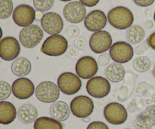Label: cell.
<instances>
[{"instance_id": "obj_42", "label": "cell", "mask_w": 155, "mask_h": 129, "mask_svg": "<svg viewBox=\"0 0 155 129\" xmlns=\"http://www.w3.org/2000/svg\"><path fill=\"white\" fill-rule=\"evenodd\" d=\"M83 121H84V122H89V121H90V119H89V117L84 118V119H83Z\"/></svg>"}, {"instance_id": "obj_31", "label": "cell", "mask_w": 155, "mask_h": 129, "mask_svg": "<svg viewBox=\"0 0 155 129\" xmlns=\"http://www.w3.org/2000/svg\"><path fill=\"white\" fill-rule=\"evenodd\" d=\"M142 108H143V101H142V98H136L128 104L127 110L130 113H133L135 112L142 110Z\"/></svg>"}, {"instance_id": "obj_23", "label": "cell", "mask_w": 155, "mask_h": 129, "mask_svg": "<svg viewBox=\"0 0 155 129\" xmlns=\"http://www.w3.org/2000/svg\"><path fill=\"white\" fill-rule=\"evenodd\" d=\"M38 111L32 104H24L21 106L18 111V117L22 122L30 124L35 122L37 119Z\"/></svg>"}, {"instance_id": "obj_5", "label": "cell", "mask_w": 155, "mask_h": 129, "mask_svg": "<svg viewBox=\"0 0 155 129\" xmlns=\"http://www.w3.org/2000/svg\"><path fill=\"white\" fill-rule=\"evenodd\" d=\"M104 116L106 121L111 125H120L127 120L128 111L120 103L111 102L104 107Z\"/></svg>"}, {"instance_id": "obj_15", "label": "cell", "mask_w": 155, "mask_h": 129, "mask_svg": "<svg viewBox=\"0 0 155 129\" xmlns=\"http://www.w3.org/2000/svg\"><path fill=\"white\" fill-rule=\"evenodd\" d=\"M41 26L44 31L50 35H58L62 31L64 22L61 17L55 12H48L42 16Z\"/></svg>"}, {"instance_id": "obj_44", "label": "cell", "mask_w": 155, "mask_h": 129, "mask_svg": "<svg viewBox=\"0 0 155 129\" xmlns=\"http://www.w3.org/2000/svg\"><path fill=\"white\" fill-rule=\"evenodd\" d=\"M2 34H3V33H2V30L1 27H0V40H1L2 37Z\"/></svg>"}, {"instance_id": "obj_36", "label": "cell", "mask_w": 155, "mask_h": 129, "mask_svg": "<svg viewBox=\"0 0 155 129\" xmlns=\"http://www.w3.org/2000/svg\"><path fill=\"white\" fill-rule=\"evenodd\" d=\"M155 0H133L135 4L140 7H148L154 2Z\"/></svg>"}, {"instance_id": "obj_26", "label": "cell", "mask_w": 155, "mask_h": 129, "mask_svg": "<svg viewBox=\"0 0 155 129\" xmlns=\"http://www.w3.org/2000/svg\"><path fill=\"white\" fill-rule=\"evenodd\" d=\"M133 68L135 70L140 73L147 72L150 69L151 62L148 57L145 56H139L136 57L133 61Z\"/></svg>"}, {"instance_id": "obj_43", "label": "cell", "mask_w": 155, "mask_h": 129, "mask_svg": "<svg viewBox=\"0 0 155 129\" xmlns=\"http://www.w3.org/2000/svg\"><path fill=\"white\" fill-rule=\"evenodd\" d=\"M152 74H153V76H154V79H155V64H154V66H153V69H152Z\"/></svg>"}, {"instance_id": "obj_32", "label": "cell", "mask_w": 155, "mask_h": 129, "mask_svg": "<svg viewBox=\"0 0 155 129\" xmlns=\"http://www.w3.org/2000/svg\"><path fill=\"white\" fill-rule=\"evenodd\" d=\"M110 54H108L107 53H102L101 54H100L98 57V60H97V63L98 64H99L100 66H104L108 64V63L110 60Z\"/></svg>"}, {"instance_id": "obj_16", "label": "cell", "mask_w": 155, "mask_h": 129, "mask_svg": "<svg viewBox=\"0 0 155 129\" xmlns=\"http://www.w3.org/2000/svg\"><path fill=\"white\" fill-rule=\"evenodd\" d=\"M12 89L14 96L21 100L28 99L33 96L35 92L33 83L25 77L17 79L12 84Z\"/></svg>"}, {"instance_id": "obj_29", "label": "cell", "mask_w": 155, "mask_h": 129, "mask_svg": "<svg viewBox=\"0 0 155 129\" xmlns=\"http://www.w3.org/2000/svg\"><path fill=\"white\" fill-rule=\"evenodd\" d=\"M54 0H33L35 8L39 12H45L51 8Z\"/></svg>"}, {"instance_id": "obj_1", "label": "cell", "mask_w": 155, "mask_h": 129, "mask_svg": "<svg viewBox=\"0 0 155 129\" xmlns=\"http://www.w3.org/2000/svg\"><path fill=\"white\" fill-rule=\"evenodd\" d=\"M107 18L109 24L118 30L130 28L134 22L133 12L124 6H117L109 11Z\"/></svg>"}, {"instance_id": "obj_8", "label": "cell", "mask_w": 155, "mask_h": 129, "mask_svg": "<svg viewBox=\"0 0 155 129\" xmlns=\"http://www.w3.org/2000/svg\"><path fill=\"white\" fill-rule=\"evenodd\" d=\"M109 54L112 60L116 63H126L131 60L134 55V49L128 42L120 41L111 45Z\"/></svg>"}, {"instance_id": "obj_25", "label": "cell", "mask_w": 155, "mask_h": 129, "mask_svg": "<svg viewBox=\"0 0 155 129\" xmlns=\"http://www.w3.org/2000/svg\"><path fill=\"white\" fill-rule=\"evenodd\" d=\"M33 128L34 129H63V125L53 118L42 116L35 121Z\"/></svg>"}, {"instance_id": "obj_40", "label": "cell", "mask_w": 155, "mask_h": 129, "mask_svg": "<svg viewBox=\"0 0 155 129\" xmlns=\"http://www.w3.org/2000/svg\"><path fill=\"white\" fill-rule=\"evenodd\" d=\"M153 26H154V24H153V22L151 21H150V20H148V21H146L145 23V27L146 29H148V30H150V29H151L153 27Z\"/></svg>"}, {"instance_id": "obj_39", "label": "cell", "mask_w": 155, "mask_h": 129, "mask_svg": "<svg viewBox=\"0 0 155 129\" xmlns=\"http://www.w3.org/2000/svg\"><path fill=\"white\" fill-rule=\"evenodd\" d=\"M75 44L80 49H85L86 48V41L83 38H80L75 41Z\"/></svg>"}, {"instance_id": "obj_28", "label": "cell", "mask_w": 155, "mask_h": 129, "mask_svg": "<svg viewBox=\"0 0 155 129\" xmlns=\"http://www.w3.org/2000/svg\"><path fill=\"white\" fill-rule=\"evenodd\" d=\"M133 88H134V80L133 78L130 81V85H127V86L124 85L120 89L117 95L118 101H120V102H124V101H127V98L131 95Z\"/></svg>"}, {"instance_id": "obj_33", "label": "cell", "mask_w": 155, "mask_h": 129, "mask_svg": "<svg viewBox=\"0 0 155 129\" xmlns=\"http://www.w3.org/2000/svg\"><path fill=\"white\" fill-rule=\"evenodd\" d=\"M65 33L69 38H74L78 36V35L80 34V30L77 27L72 25L67 28Z\"/></svg>"}, {"instance_id": "obj_3", "label": "cell", "mask_w": 155, "mask_h": 129, "mask_svg": "<svg viewBox=\"0 0 155 129\" xmlns=\"http://www.w3.org/2000/svg\"><path fill=\"white\" fill-rule=\"evenodd\" d=\"M58 87L59 90L67 95H73L80 92L82 82L80 77L71 72H65L58 78Z\"/></svg>"}, {"instance_id": "obj_13", "label": "cell", "mask_w": 155, "mask_h": 129, "mask_svg": "<svg viewBox=\"0 0 155 129\" xmlns=\"http://www.w3.org/2000/svg\"><path fill=\"white\" fill-rule=\"evenodd\" d=\"M13 21L19 27H26L31 25L36 18L34 8L29 5L22 4L17 6L12 15Z\"/></svg>"}, {"instance_id": "obj_10", "label": "cell", "mask_w": 155, "mask_h": 129, "mask_svg": "<svg viewBox=\"0 0 155 129\" xmlns=\"http://www.w3.org/2000/svg\"><path fill=\"white\" fill-rule=\"evenodd\" d=\"M75 70L80 79H90L98 73V65L95 58L91 56H84L77 60Z\"/></svg>"}, {"instance_id": "obj_18", "label": "cell", "mask_w": 155, "mask_h": 129, "mask_svg": "<svg viewBox=\"0 0 155 129\" xmlns=\"http://www.w3.org/2000/svg\"><path fill=\"white\" fill-rule=\"evenodd\" d=\"M136 129H151L155 126V104L147 107L135 120Z\"/></svg>"}, {"instance_id": "obj_2", "label": "cell", "mask_w": 155, "mask_h": 129, "mask_svg": "<svg viewBox=\"0 0 155 129\" xmlns=\"http://www.w3.org/2000/svg\"><path fill=\"white\" fill-rule=\"evenodd\" d=\"M68 48V42L61 35H52L44 41L41 52L51 57H58L64 54Z\"/></svg>"}, {"instance_id": "obj_24", "label": "cell", "mask_w": 155, "mask_h": 129, "mask_svg": "<svg viewBox=\"0 0 155 129\" xmlns=\"http://www.w3.org/2000/svg\"><path fill=\"white\" fill-rule=\"evenodd\" d=\"M145 36V30L141 26L132 25L127 32V41L130 44L133 45H137L143 41Z\"/></svg>"}, {"instance_id": "obj_12", "label": "cell", "mask_w": 155, "mask_h": 129, "mask_svg": "<svg viewBox=\"0 0 155 129\" xmlns=\"http://www.w3.org/2000/svg\"><path fill=\"white\" fill-rule=\"evenodd\" d=\"M112 45V37L104 30L94 33L89 39V47L95 54L105 53Z\"/></svg>"}, {"instance_id": "obj_6", "label": "cell", "mask_w": 155, "mask_h": 129, "mask_svg": "<svg viewBox=\"0 0 155 129\" xmlns=\"http://www.w3.org/2000/svg\"><path fill=\"white\" fill-rule=\"evenodd\" d=\"M35 95L41 102L45 104L54 103L60 96V90L57 85L52 82L44 81L36 86Z\"/></svg>"}, {"instance_id": "obj_46", "label": "cell", "mask_w": 155, "mask_h": 129, "mask_svg": "<svg viewBox=\"0 0 155 129\" xmlns=\"http://www.w3.org/2000/svg\"><path fill=\"white\" fill-rule=\"evenodd\" d=\"M154 21H155V12H154Z\"/></svg>"}, {"instance_id": "obj_11", "label": "cell", "mask_w": 155, "mask_h": 129, "mask_svg": "<svg viewBox=\"0 0 155 129\" xmlns=\"http://www.w3.org/2000/svg\"><path fill=\"white\" fill-rule=\"evenodd\" d=\"M21 52V46L18 39L7 36L0 40V57L5 61L15 60Z\"/></svg>"}, {"instance_id": "obj_35", "label": "cell", "mask_w": 155, "mask_h": 129, "mask_svg": "<svg viewBox=\"0 0 155 129\" xmlns=\"http://www.w3.org/2000/svg\"><path fill=\"white\" fill-rule=\"evenodd\" d=\"M86 129H109L108 126L105 123L99 121L96 122H92L88 125Z\"/></svg>"}, {"instance_id": "obj_20", "label": "cell", "mask_w": 155, "mask_h": 129, "mask_svg": "<svg viewBox=\"0 0 155 129\" xmlns=\"http://www.w3.org/2000/svg\"><path fill=\"white\" fill-rule=\"evenodd\" d=\"M125 69L121 63H110L107 66L104 71L106 79L109 82L117 83L122 81L125 76Z\"/></svg>"}, {"instance_id": "obj_22", "label": "cell", "mask_w": 155, "mask_h": 129, "mask_svg": "<svg viewBox=\"0 0 155 129\" xmlns=\"http://www.w3.org/2000/svg\"><path fill=\"white\" fill-rule=\"evenodd\" d=\"M31 63L27 58L24 57H18L12 63L11 69L12 73L16 76L24 77L31 71Z\"/></svg>"}, {"instance_id": "obj_27", "label": "cell", "mask_w": 155, "mask_h": 129, "mask_svg": "<svg viewBox=\"0 0 155 129\" xmlns=\"http://www.w3.org/2000/svg\"><path fill=\"white\" fill-rule=\"evenodd\" d=\"M13 12V2L12 0H0V18L6 19Z\"/></svg>"}, {"instance_id": "obj_41", "label": "cell", "mask_w": 155, "mask_h": 129, "mask_svg": "<svg viewBox=\"0 0 155 129\" xmlns=\"http://www.w3.org/2000/svg\"><path fill=\"white\" fill-rule=\"evenodd\" d=\"M42 14H41V12H38V13H36V18L37 20H39L41 18L42 19Z\"/></svg>"}, {"instance_id": "obj_45", "label": "cell", "mask_w": 155, "mask_h": 129, "mask_svg": "<svg viewBox=\"0 0 155 129\" xmlns=\"http://www.w3.org/2000/svg\"><path fill=\"white\" fill-rule=\"evenodd\" d=\"M60 1H61V2H70V1H71V0H60Z\"/></svg>"}, {"instance_id": "obj_9", "label": "cell", "mask_w": 155, "mask_h": 129, "mask_svg": "<svg viewBox=\"0 0 155 129\" xmlns=\"http://www.w3.org/2000/svg\"><path fill=\"white\" fill-rule=\"evenodd\" d=\"M86 91L91 97L95 98H105L110 92V84L104 77L94 76L88 80Z\"/></svg>"}, {"instance_id": "obj_4", "label": "cell", "mask_w": 155, "mask_h": 129, "mask_svg": "<svg viewBox=\"0 0 155 129\" xmlns=\"http://www.w3.org/2000/svg\"><path fill=\"white\" fill-rule=\"evenodd\" d=\"M43 38V31L37 25L31 24L24 27L19 33L21 45L27 48H33L39 45Z\"/></svg>"}, {"instance_id": "obj_37", "label": "cell", "mask_w": 155, "mask_h": 129, "mask_svg": "<svg viewBox=\"0 0 155 129\" xmlns=\"http://www.w3.org/2000/svg\"><path fill=\"white\" fill-rule=\"evenodd\" d=\"M100 0H80V2L84 6H87V7H94L96 5Z\"/></svg>"}, {"instance_id": "obj_7", "label": "cell", "mask_w": 155, "mask_h": 129, "mask_svg": "<svg viewBox=\"0 0 155 129\" xmlns=\"http://www.w3.org/2000/svg\"><path fill=\"white\" fill-rule=\"evenodd\" d=\"M70 109L76 117L84 119L89 117L94 110V104L90 98L85 95H79L71 101Z\"/></svg>"}, {"instance_id": "obj_47", "label": "cell", "mask_w": 155, "mask_h": 129, "mask_svg": "<svg viewBox=\"0 0 155 129\" xmlns=\"http://www.w3.org/2000/svg\"><path fill=\"white\" fill-rule=\"evenodd\" d=\"M126 129H131V128H126Z\"/></svg>"}, {"instance_id": "obj_14", "label": "cell", "mask_w": 155, "mask_h": 129, "mask_svg": "<svg viewBox=\"0 0 155 129\" xmlns=\"http://www.w3.org/2000/svg\"><path fill=\"white\" fill-rule=\"evenodd\" d=\"M63 15L66 21L72 24H78L85 20L86 9L80 2L74 1L68 2L64 6Z\"/></svg>"}, {"instance_id": "obj_34", "label": "cell", "mask_w": 155, "mask_h": 129, "mask_svg": "<svg viewBox=\"0 0 155 129\" xmlns=\"http://www.w3.org/2000/svg\"><path fill=\"white\" fill-rule=\"evenodd\" d=\"M148 48H149V45H148V42L146 41V42H142L141 45H139L136 48H135L134 53L136 54H137V55H140V54H144L145 51H148Z\"/></svg>"}, {"instance_id": "obj_21", "label": "cell", "mask_w": 155, "mask_h": 129, "mask_svg": "<svg viewBox=\"0 0 155 129\" xmlns=\"http://www.w3.org/2000/svg\"><path fill=\"white\" fill-rule=\"evenodd\" d=\"M50 115L53 119L64 122L69 118L70 108L64 101H56L50 107Z\"/></svg>"}, {"instance_id": "obj_38", "label": "cell", "mask_w": 155, "mask_h": 129, "mask_svg": "<svg viewBox=\"0 0 155 129\" xmlns=\"http://www.w3.org/2000/svg\"><path fill=\"white\" fill-rule=\"evenodd\" d=\"M147 42H148L149 47L155 50V31L148 36L147 39Z\"/></svg>"}, {"instance_id": "obj_30", "label": "cell", "mask_w": 155, "mask_h": 129, "mask_svg": "<svg viewBox=\"0 0 155 129\" xmlns=\"http://www.w3.org/2000/svg\"><path fill=\"white\" fill-rule=\"evenodd\" d=\"M12 89L10 85L4 81H0V101L8 99L12 94Z\"/></svg>"}, {"instance_id": "obj_17", "label": "cell", "mask_w": 155, "mask_h": 129, "mask_svg": "<svg viewBox=\"0 0 155 129\" xmlns=\"http://www.w3.org/2000/svg\"><path fill=\"white\" fill-rule=\"evenodd\" d=\"M107 18L104 11L101 10H94L91 11L84 20V25L89 31H101L105 27Z\"/></svg>"}, {"instance_id": "obj_19", "label": "cell", "mask_w": 155, "mask_h": 129, "mask_svg": "<svg viewBox=\"0 0 155 129\" xmlns=\"http://www.w3.org/2000/svg\"><path fill=\"white\" fill-rule=\"evenodd\" d=\"M16 116V108L12 103L0 101V124L9 125L15 121Z\"/></svg>"}]
</instances>
